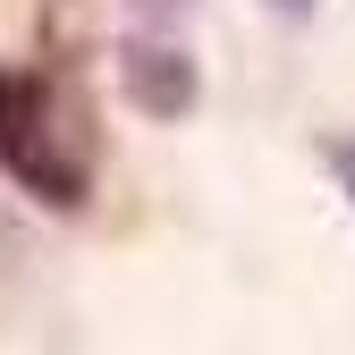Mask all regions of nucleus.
<instances>
[{
	"mask_svg": "<svg viewBox=\"0 0 355 355\" xmlns=\"http://www.w3.org/2000/svg\"><path fill=\"white\" fill-rule=\"evenodd\" d=\"M262 9H271V17H288V26H304V17L322 9V0H262Z\"/></svg>",
	"mask_w": 355,
	"mask_h": 355,
	"instance_id": "nucleus-5",
	"label": "nucleus"
},
{
	"mask_svg": "<svg viewBox=\"0 0 355 355\" xmlns=\"http://www.w3.org/2000/svg\"><path fill=\"white\" fill-rule=\"evenodd\" d=\"M313 161L330 169V187H338V195H347V211H355V136H322V144H313Z\"/></svg>",
	"mask_w": 355,
	"mask_h": 355,
	"instance_id": "nucleus-3",
	"label": "nucleus"
},
{
	"mask_svg": "<svg viewBox=\"0 0 355 355\" xmlns=\"http://www.w3.org/2000/svg\"><path fill=\"white\" fill-rule=\"evenodd\" d=\"M178 9H187V0H136V17H144V26H161V34L178 26Z\"/></svg>",
	"mask_w": 355,
	"mask_h": 355,
	"instance_id": "nucleus-4",
	"label": "nucleus"
},
{
	"mask_svg": "<svg viewBox=\"0 0 355 355\" xmlns=\"http://www.w3.org/2000/svg\"><path fill=\"white\" fill-rule=\"evenodd\" d=\"M0 169H9L34 203H51V211H76L94 195L85 110L60 102V85L42 68H0Z\"/></svg>",
	"mask_w": 355,
	"mask_h": 355,
	"instance_id": "nucleus-1",
	"label": "nucleus"
},
{
	"mask_svg": "<svg viewBox=\"0 0 355 355\" xmlns=\"http://www.w3.org/2000/svg\"><path fill=\"white\" fill-rule=\"evenodd\" d=\"M119 85H127V102H136L153 127H178V119H195V102H203V68H195V51L178 34H161V26H136L119 42Z\"/></svg>",
	"mask_w": 355,
	"mask_h": 355,
	"instance_id": "nucleus-2",
	"label": "nucleus"
}]
</instances>
